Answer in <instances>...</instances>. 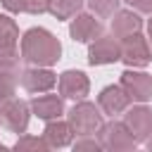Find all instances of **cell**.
Wrapping results in <instances>:
<instances>
[{
    "label": "cell",
    "mask_w": 152,
    "mask_h": 152,
    "mask_svg": "<svg viewBox=\"0 0 152 152\" xmlns=\"http://www.w3.org/2000/svg\"><path fill=\"white\" fill-rule=\"evenodd\" d=\"M21 52L28 62L33 64H52L59 59V43L52 33L43 31V28H31L26 31L24 40H21Z\"/></svg>",
    "instance_id": "obj_1"
},
{
    "label": "cell",
    "mask_w": 152,
    "mask_h": 152,
    "mask_svg": "<svg viewBox=\"0 0 152 152\" xmlns=\"http://www.w3.org/2000/svg\"><path fill=\"white\" fill-rule=\"evenodd\" d=\"M121 59L128 64V66H145L150 59H152V52L145 43L142 36L138 33H131L124 38V45H121Z\"/></svg>",
    "instance_id": "obj_2"
},
{
    "label": "cell",
    "mask_w": 152,
    "mask_h": 152,
    "mask_svg": "<svg viewBox=\"0 0 152 152\" xmlns=\"http://www.w3.org/2000/svg\"><path fill=\"white\" fill-rule=\"evenodd\" d=\"M88 59H90V64H109V62H116V59H121V45L114 38L97 36L95 43L90 45Z\"/></svg>",
    "instance_id": "obj_3"
},
{
    "label": "cell",
    "mask_w": 152,
    "mask_h": 152,
    "mask_svg": "<svg viewBox=\"0 0 152 152\" xmlns=\"http://www.w3.org/2000/svg\"><path fill=\"white\" fill-rule=\"evenodd\" d=\"M121 86H124V90L128 93V97H133V100L145 102V100L152 97V76H147V74L126 71V74L121 76Z\"/></svg>",
    "instance_id": "obj_4"
},
{
    "label": "cell",
    "mask_w": 152,
    "mask_h": 152,
    "mask_svg": "<svg viewBox=\"0 0 152 152\" xmlns=\"http://www.w3.org/2000/svg\"><path fill=\"white\" fill-rule=\"evenodd\" d=\"M71 126L76 128V133H95L100 128V114L95 109V104H78L71 109Z\"/></svg>",
    "instance_id": "obj_5"
},
{
    "label": "cell",
    "mask_w": 152,
    "mask_h": 152,
    "mask_svg": "<svg viewBox=\"0 0 152 152\" xmlns=\"http://www.w3.org/2000/svg\"><path fill=\"white\" fill-rule=\"evenodd\" d=\"M100 33H102V24H100L97 19H93L90 14H81V17H76L74 24H71V38L78 40V43L95 40Z\"/></svg>",
    "instance_id": "obj_6"
},
{
    "label": "cell",
    "mask_w": 152,
    "mask_h": 152,
    "mask_svg": "<svg viewBox=\"0 0 152 152\" xmlns=\"http://www.w3.org/2000/svg\"><path fill=\"white\" fill-rule=\"evenodd\" d=\"M126 126L131 131V135H135V140H142L150 131H152V112L145 107H135L126 114Z\"/></svg>",
    "instance_id": "obj_7"
},
{
    "label": "cell",
    "mask_w": 152,
    "mask_h": 152,
    "mask_svg": "<svg viewBox=\"0 0 152 152\" xmlns=\"http://www.w3.org/2000/svg\"><path fill=\"white\" fill-rule=\"evenodd\" d=\"M59 90H62L64 97L78 100L88 93V78L81 71H64L62 78H59Z\"/></svg>",
    "instance_id": "obj_8"
},
{
    "label": "cell",
    "mask_w": 152,
    "mask_h": 152,
    "mask_svg": "<svg viewBox=\"0 0 152 152\" xmlns=\"http://www.w3.org/2000/svg\"><path fill=\"white\" fill-rule=\"evenodd\" d=\"M100 104H102V109H104L107 114H119V112H124L126 104H128V93H126L124 88H119V86H109V88L102 90Z\"/></svg>",
    "instance_id": "obj_9"
},
{
    "label": "cell",
    "mask_w": 152,
    "mask_h": 152,
    "mask_svg": "<svg viewBox=\"0 0 152 152\" xmlns=\"http://www.w3.org/2000/svg\"><path fill=\"white\" fill-rule=\"evenodd\" d=\"M0 116H2V121H5L12 131H24V128H26V104H24L21 100L7 102V104L2 107V112H0Z\"/></svg>",
    "instance_id": "obj_10"
},
{
    "label": "cell",
    "mask_w": 152,
    "mask_h": 152,
    "mask_svg": "<svg viewBox=\"0 0 152 152\" xmlns=\"http://www.w3.org/2000/svg\"><path fill=\"white\" fill-rule=\"evenodd\" d=\"M21 83L26 90L36 93V90H48L55 86V76L50 71H43V69H31V71H24L21 76Z\"/></svg>",
    "instance_id": "obj_11"
},
{
    "label": "cell",
    "mask_w": 152,
    "mask_h": 152,
    "mask_svg": "<svg viewBox=\"0 0 152 152\" xmlns=\"http://www.w3.org/2000/svg\"><path fill=\"white\" fill-rule=\"evenodd\" d=\"M138 28H140V19H138V14H133V12H116V17L112 19V31H114V36L126 38V36H131V33H138Z\"/></svg>",
    "instance_id": "obj_12"
},
{
    "label": "cell",
    "mask_w": 152,
    "mask_h": 152,
    "mask_svg": "<svg viewBox=\"0 0 152 152\" xmlns=\"http://www.w3.org/2000/svg\"><path fill=\"white\" fill-rule=\"evenodd\" d=\"M33 112L40 119H55L62 114V100H57L55 95H40L33 100Z\"/></svg>",
    "instance_id": "obj_13"
},
{
    "label": "cell",
    "mask_w": 152,
    "mask_h": 152,
    "mask_svg": "<svg viewBox=\"0 0 152 152\" xmlns=\"http://www.w3.org/2000/svg\"><path fill=\"white\" fill-rule=\"evenodd\" d=\"M45 138H48V142L50 145H57V147H62V145H66L69 140H71V128L66 126V124H48V128H45Z\"/></svg>",
    "instance_id": "obj_14"
},
{
    "label": "cell",
    "mask_w": 152,
    "mask_h": 152,
    "mask_svg": "<svg viewBox=\"0 0 152 152\" xmlns=\"http://www.w3.org/2000/svg\"><path fill=\"white\" fill-rule=\"evenodd\" d=\"M78 7H81V0H48V10H50L57 19L71 17Z\"/></svg>",
    "instance_id": "obj_15"
},
{
    "label": "cell",
    "mask_w": 152,
    "mask_h": 152,
    "mask_svg": "<svg viewBox=\"0 0 152 152\" xmlns=\"http://www.w3.org/2000/svg\"><path fill=\"white\" fill-rule=\"evenodd\" d=\"M17 38V28L7 17H0V50H12Z\"/></svg>",
    "instance_id": "obj_16"
},
{
    "label": "cell",
    "mask_w": 152,
    "mask_h": 152,
    "mask_svg": "<svg viewBox=\"0 0 152 152\" xmlns=\"http://www.w3.org/2000/svg\"><path fill=\"white\" fill-rule=\"evenodd\" d=\"M88 5H90L100 17H109V14H114L119 0H88Z\"/></svg>",
    "instance_id": "obj_17"
},
{
    "label": "cell",
    "mask_w": 152,
    "mask_h": 152,
    "mask_svg": "<svg viewBox=\"0 0 152 152\" xmlns=\"http://www.w3.org/2000/svg\"><path fill=\"white\" fill-rule=\"evenodd\" d=\"M48 10V0H26V7H24V12H45Z\"/></svg>",
    "instance_id": "obj_18"
},
{
    "label": "cell",
    "mask_w": 152,
    "mask_h": 152,
    "mask_svg": "<svg viewBox=\"0 0 152 152\" xmlns=\"http://www.w3.org/2000/svg\"><path fill=\"white\" fill-rule=\"evenodd\" d=\"M126 2L138 12H152V0H126Z\"/></svg>",
    "instance_id": "obj_19"
},
{
    "label": "cell",
    "mask_w": 152,
    "mask_h": 152,
    "mask_svg": "<svg viewBox=\"0 0 152 152\" xmlns=\"http://www.w3.org/2000/svg\"><path fill=\"white\" fill-rule=\"evenodd\" d=\"M10 93H12V83L5 74H0V97H7Z\"/></svg>",
    "instance_id": "obj_20"
},
{
    "label": "cell",
    "mask_w": 152,
    "mask_h": 152,
    "mask_svg": "<svg viewBox=\"0 0 152 152\" xmlns=\"http://www.w3.org/2000/svg\"><path fill=\"white\" fill-rule=\"evenodd\" d=\"M2 5L7 10H12V12H21L26 7V0H2Z\"/></svg>",
    "instance_id": "obj_21"
},
{
    "label": "cell",
    "mask_w": 152,
    "mask_h": 152,
    "mask_svg": "<svg viewBox=\"0 0 152 152\" xmlns=\"http://www.w3.org/2000/svg\"><path fill=\"white\" fill-rule=\"evenodd\" d=\"M150 38H152V19H150Z\"/></svg>",
    "instance_id": "obj_22"
}]
</instances>
